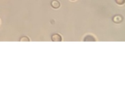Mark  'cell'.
I'll return each mask as SVG.
<instances>
[{"mask_svg":"<svg viewBox=\"0 0 125 111\" xmlns=\"http://www.w3.org/2000/svg\"><path fill=\"white\" fill-rule=\"evenodd\" d=\"M51 38L53 42H61L62 40V38L61 37V35L59 34H53L52 35Z\"/></svg>","mask_w":125,"mask_h":111,"instance_id":"obj_1","label":"cell"},{"mask_svg":"<svg viewBox=\"0 0 125 111\" xmlns=\"http://www.w3.org/2000/svg\"><path fill=\"white\" fill-rule=\"evenodd\" d=\"M123 20V18L122 16L121 15H116L113 18V22H115L116 23H119L122 22Z\"/></svg>","mask_w":125,"mask_h":111,"instance_id":"obj_2","label":"cell"},{"mask_svg":"<svg viewBox=\"0 0 125 111\" xmlns=\"http://www.w3.org/2000/svg\"><path fill=\"white\" fill-rule=\"evenodd\" d=\"M51 5L54 9H58L60 7V3L57 0H53L51 2Z\"/></svg>","mask_w":125,"mask_h":111,"instance_id":"obj_3","label":"cell"},{"mask_svg":"<svg viewBox=\"0 0 125 111\" xmlns=\"http://www.w3.org/2000/svg\"><path fill=\"white\" fill-rule=\"evenodd\" d=\"M95 38L93 36H91V35L86 36L85 37V38L83 39L84 42H95Z\"/></svg>","mask_w":125,"mask_h":111,"instance_id":"obj_4","label":"cell"},{"mask_svg":"<svg viewBox=\"0 0 125 111\" xmlns=\"http://www.w3.org/2000/svg\"><path fill=\"white\" fill-rule=\"evenodd\" d=\"M20 42H29V39L27 37H22L20 39Z\"/></svg>","mask_w":125,"mask_h":111,"instance_id":"obj_5","label":"cell"},{"mask_svg":"<svg viewBox=\"0 0 125 111\" xmlns=\"http://www.w3.org/2000/svg\"><path fill=\"white\" fill-rule=\"evenodd\" d=\"M115 1L118 5H123L125 2V0H115Z\"/></svg>","mask_w":125,"mask_h":111,"instance_id":"obj_6","label":"cell"}]
</instances>
